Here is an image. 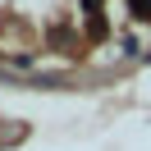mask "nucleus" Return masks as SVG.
I'll return each mask as SVG.
<instances>
[{"instance_id": "nucleus-1", "label": "nucleus", "mask_w": 151, "mask_h": 151, "mask_svg": "<svg viewBox=\"0 0 151 151\" xmlns=\"http://www.w3.org/2000/svg\"><path fill=\"white\" fill-rule=\"evenodd\" d=\"M133 19H151V0H133Z\"/></svg>"}]
</instances>
